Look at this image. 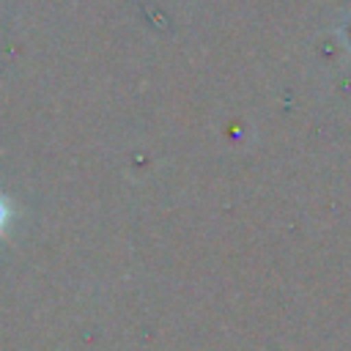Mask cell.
Instances as JSON below:
<instances>
[{
    "label": "cell",
    "instance_id": "6da1fadb",
    "mask_svg": "<svg viewBox=\"0 0 351 351\" xmlns=\"http://www.w3.org/2000/svg\"><path fill=\"white\" fill-rule=\"evenodd\" d=\"M8 217H11V211H8V203L3 200V195H0V233L5 230V225H8Z\"/></svg>",
    "mask_w": 351,
    "mask_h": 351
}]
</instances>
